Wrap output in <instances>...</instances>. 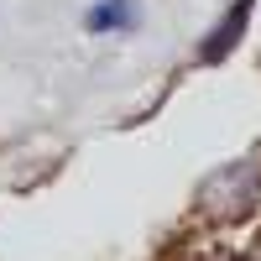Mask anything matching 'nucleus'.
Listing matches in <instances>:
<instances>
[{"label":"nucleus","mask_w":261,"mask_h":261,"mask_svg":"<svg viewBox=\"0 0 261 261\" xmlns=\"http://www.w3.org/2000/svg\"><path fill=\"white\" fill-rule=\"evenodd\" d=\"M256 188H261V157H246V162H230L220 172H209L204 188H199V204L214 220H235V214L251 209Z\"/></svg>","instance_id":"nucleus-1"},{"label":"nucleus","mask_w":261,"mask_h":261,"mask_svg":"<svg viewBox=\"0 0 261 261\" xmlns=\"http://www.w3.org/2000/svg\"><path fill=\"white\" fill-rule=\"evenodd\" d=\"M246 16H251V0H235V6H230V16H225L220 27L209 32V47H204V58H225V53H230V42H235V32L246 27Z\"/></svg>","instance_id":"nucleus-2"},{"label":"nucleus","mask_w":261,"mask_h":261,"mask_svg":"<svg viewBox=\"0 0 261 261\" xmlns=\"http://www.w3.org/2000/svg\"><path fill=\"white\" fill-rule=\"evenodd\" d=\"M89 32H110V27H136V0H99V6L84 16Z\"/></svg>","instance_id":"nucleus-3"}]
</instances>
